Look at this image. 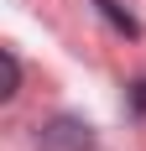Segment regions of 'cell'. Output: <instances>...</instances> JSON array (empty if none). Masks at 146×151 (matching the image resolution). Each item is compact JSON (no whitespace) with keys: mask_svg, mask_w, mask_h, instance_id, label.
Wrapping results in <instances>:
<instances>
[{"mask_svg":"<svg viewBox=\"0 0 146 151\" xmlns=\"http://www.w3.org/2000/svg\"><path fill=\"white\" fill-rule=\"evenodd\" d=\"M42 151H89L94 146V130L84 120H73V115H58L52 125H42Z\"/></svg>","mask_w":146,"mask_h":151,"instance_id":"cell-1","label":"cell"},{"mask_svg":"<svg viewBox=\"0 0 146 151\" xmlns=\"http://www.w3.org/2000/svg\"><path fill=\"white\" fill-rule=\"evenodd\" d=\"M16 83H21V63L16 52H0V99H16Z\"/></svg>","mask_w":146,"mask_h":151,"instance_id":"cell-2","label":"cell"},{"mask_svg":"<svg viewBox=\"0 0 146 151\" xmlns=\"http://www.w3.org/2000/svg\"><path fill=\"white\" fill-rule=\"evenodd\" d=\"M136 109H146V78L136 83Z\"/></svg>","mask_w":146,"mask_h":151,"instance_id":"cell-3","label":"cell"}]
</instances>
